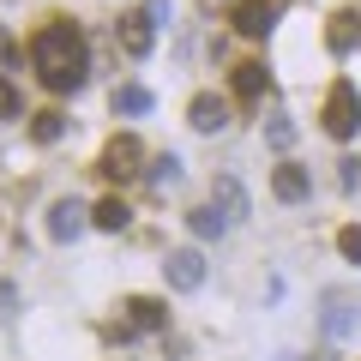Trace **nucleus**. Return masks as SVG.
Masks as SVG:
<instances>
[{
	"label": "nucleus",
	"instance_id": "obj_8",
	"mask_svg": "<svg viewBox=\"0 0 361 361\" xmlns=\"http://www.w3.org/2000/svg\"><path fill=\"white\" fill-rule=\"evenodd\" d=\"M187 121H193V133H223L229 127V103L211 97V90H199L193 103H187Z\"/></svg>",
	"mask_w": 361,
	"mask_h": 361
},
{
	"label": "nucleus",
	"instance_id": "obj_16",
	"mask_svg": "<svg viewBox=\"0 0 361 361\" xmlns=\"http://www.w3.org/2000/svg\"><path fill=\"white\" fill-rule=\"evenodd\" d=\"M61 133H66V115H61V109H37V115H30V139H37V145H54Z\"/></svg>",
	"mask_w": 361,
	"mask_h": 361
},
{
	"label": "nucleus",
	"instance_id": "obj_5",
	"mask_svg": "<svg viewBox=\"0 0 361 361\" xmlns=\"http://www.w3.org/2000/svg\"><path fill=\"white\" fill-rule=\"evenodd\" d=\"M121 313H127V319L115 325L121 337H133V331H163V325H169V307H163L157 295H127V307H121Z\"/></svg>",
	"mask_w": 361,
	"mask_h": 361
},
{
	"label": "nucleus",
	"instance_id": "obj_4",
	"mask_svg": "<svg viewBox=\"0 0 361 361\" xmlns=\"http://www.w3.org/2000/svg\"><path fill=\"white\" fill-rule=\"evenodd\" d=\"M277 13H283V0H235L229 25L241 30V37H271V25H277Z\"/></svg>",
	"mask_w": 361,
	"mask_h": 361
},
{
	"label": "nucleus",
	"instance_id": "obj_10",
	"mask_svg": "<svg viewBox=\"0 0 361 361\" xmlns=\"http://www.w3.org/2000/svg\"><path fill=\"white\" fill-rule=\"evenodd\" d=\"M85 223H90V211L78 205V199H54V211H49V235L54 241H73Z\"/></svg>",
	"mask_w": 361,
	"mask_h": 361
},
{
	"label": "nucleus",
	"instance_id": "obj_15",
	"mask_svg": "<svg viewBox=\"0 0 361 361\" xmlns=\"http://www.w3.org/2000/svg\"><path fill=\"white\" fill-rule=\"evenodd\" d=\"M187 229H193L199 241H217V235L229 229V217H223L217 205H199V211H187Z\"/></svg>",
	"mask_w": 361,
	"mask_h": 361
},
{
	"label": "nucleus",
	"instance_id": "obj_7",
	"mask_svg": "<svg viewBox=\"0 0 361 361\" xmlns=\"http://www.w3.org/2000/svg\"><path fill=\"white\" fill-rule=\"evenodd\" d=\"M115 42H121V54H133V61H145V54H151V42H157V25L145 13H127L115 25Z\"/></svg>",
	"mask_w": 361,
	"mask_h": 361
},
{
	"label": "nucleus",
	"instance_id": "obj_14",
	"mask_svg": "<svg viewBox=\"0 0 361 361\" xmlns=\"http://www.w3.org/2000/svg\"><path fill=\"white\" fill-rule=\"evenodd\" d=\"M235 97H241V103H259V97H265V66H259V61L235 66Z\"/></svg>",
	"mask_w": 361,
	"mask_h": 361
},
{
	"label": "nucleus",
	"instance_id": "obj_20",
	"mask_svg": "<svg viewBox=\"0 0 361 361\" xmlns=\"http://www.w3.org/2000/svg\"><path fill=\"white\" fill-rule=\"evenodd\" d=\"M337 253L349 259V265H361V229L349 223V229H337Z\"/></svg>",
	"mask_w": 361,
	"mask_h": 361
},
{
	"label": "nucleus",
	"instance_id": "obj_12",
	"mask_svg": "<svg viewBox=\"0 0 361 361\" xmlns=\"http://www.w3.org/2000/svg\"><path fill=\"white\" fill-rule=\"evenodd\" d=\"M325 42H331V54H349L361 42V13H331V25H325Z\"/></svg>",
	"mask_w": 361,
	"mask_h": 361
},
{
	"label": "nucleus",
	"instance_id": "obj_13",
	"mask_svg": "<svg viewBox=\"0 0 361 361\" xmlns=\"http://www.w3.org/2000/svg\"><path fill=\"white\" fill-rule=\"evenodd\" d=\"M90 223H97V229H109V235H121L133 223V211H127V199L121 193H109V199H97V205H90Z\"/></svg>",
	"mask_w": 361,
	"mask_h": 361
},
{
	"label": "nucleus",
	"instance_id": "obj_17",
	"mask_svg": "<svg viewBox=\"0 0 361 361\" xmlns=\"http://www.w3.org/2000/svg\"><path fill=\"white\" fill-rule=\"evenodd\" d=\"M115 109H121V115H151V90H145V85H121L115 90Z\"/></svg>",
	"mask_w": 361,
	"mask_h": 361
},
{
	"label": "nucleus",
	"instance_id": "obj_6",
	"mask_svg": "<svg viewBox=\"0 0 361 361\" xmlns=\"http://www.w3.org/2000/svg\"><path fill=\"white\" fill-rule=\"evenodd\" d=\"M163 271H169V289H199L205 283V253L199 247H175L163 259Z\"/></svg>",
	"mask_w": 361,
	"mask_h": 361
},
{
	"label": "nucleus",
	"instance_id": "obj_22",
	"mask_svg": "<svg viewBox=\"0 0 361 361\" xmlns=\"http://www.w3.org/2000/svg\"><path fill=\"white\" fill-rule=\"evenodd\" d=\"M13 115H18V90L0 78V121H13Z\"/></svg>",
	"mask_w": 361,
	"mask_h": 361
},
{
	"label": "nucleus",
	"instance_id": "obj_18",
	"mask_svg": "<svg viewBox=\"0 0 361 361\" xmlns=\"http://www.w3.org/2000/svg\"><path fill=\"white\" fill-rule=\"evenodd\" d=\"M145 180H151V187H175L180 180V157H157V163L145 169Z\"/></svg>",
	"mask_w": 361,
	"mask_h": 361
},
{
	"label": "nucleus",
	"instance_id": "obj_2",
	"mask_svg": "<svg viewBox=\"0 0 361 361\" xmlns=\"http://www.w3.org/2000/svg\"><path fill=\"white\" fill-rule=\"evenodd\" d=\"M319 121H325V133H331V139H355V133H361V90L349 85V78H337V85L325 90Z\"/></svg>",
	"mask_w": 361,
	"mask_h": 361
},
{
	"label": "nucleus",
	"instance_id": "obj_11",
	"mask_svg": "<svg viewBox=\"0 0 361 361\" xmlns=\"http://www.w3.org/2000/svg\"><path fill=\"white\" fill-rule=\"evenodd\" d=\"M307 187H313V180H307V169H301V163H277V175H271V193L283 199V205H301V199H307Z\"/></svg>",
	"mask_w": 361,
	"mask_h": 361
},
{
	"label": "nucleus",
	"instance_id": "obj_3",
	"mask_svg": "<svg viewBox=\"0 0 361 361\" xmlns=\"http://www.w3.org/2000/svg\"><path fill=\"white\" fill-rule=\"evenodd\" d=\"M97 175H109V180H139V175H145V145L133 139V133H115V139L103 145V157H97Z\"/></svg>",
	"mask_w": 361,
	"mask_h": 361
},
{
	"label": "nucleus",
	"instance_id": "obj_1",
	"mask_svg": "<svg viewBox=\"0 0 361 361\" xmlns=\"http://www.w3.org/2000/svg\"><path fill=\"white\" fill-rule=\"evenodd\" d=\"M30 66H37V78L54 90V97L78 90V85H85V73H90V54H85L78 25H66V18L42 25L37 37H30Z\"/></svg>",
	"mask_w": 361,
	"mask_h": 361
},
{
	"label": "nucleus",
	"instance_id": "obj_19",
	"mask_svg": "<svg viewBox=\"0 0 361 361\" xmlns=\"http://www.w3.org/2000/svg\"><path fill=\"white\" fill-rule=\"evenodd\" d=\"M265 139L277 145V151H289V145H295V121H289V115H271V127H265Z\"/></svg>",
	"mask_w": 361,
	"mask_h": 361
},
{
	"label": "nucleus",
	"instance_id": "obj_9",
	"mask_svg": "<svg viewBox=\"0 0 361 361\" xmlns=\"http://www.w3.org/2000/svg\"><path fill=\"white\" fill-rule=\"evenodd\" d=\"M211 205H217L229 223H241V217H247V187H241L235 175H217V180H211Z\"/></svg>",
	"mask_w": 361,
	"mask_h": 361
},
{
	"label": "nucleus",
	"instance_id": "obj_24",
	"mask_svg": "<svg viewBox=\"0 0 361 361\" xmlns=\"http://www.w3.org/2000/svg\"><path fill=\"white\" fill-rule=\"evenodd\" d=\"M145 18H151V25H163V18H169V0H145Z\"/></svg>",
	"mask_w": 361,
	"mask_h": 361
},
{
	"label": "nucleus",
	"instance_id": "obj_23",
	"mask_svg": "<svg viewBox=\"0 0 361 361\" xmlns=\"http://www.w3.org/2000/svg\"><path fill=\"white\" fill-rule=\"evenodd\" d=\"M337 169H343V175H337V180H343V187H355V180H361V163H355V157H343V163H337Z\"/></svg>",
	"mask_w": 361,
	"mask_h": 361
},
{
	"label": "nucleus",
	"instance_id": "obj_21",
	"mask_svg": "<svg viewBox=\"0 0 361 361\" xmlns=\"http://www.w3.org/2000/svg\"><path fill=\"white\" fill-rule=\"evenodd\" d=\"M325 331H331V337H343V331H349V301H343V295H331V313H325Z\"/></svg>",
	"mask_w": 361,
	"mask_h": 361
}]
</instances>
